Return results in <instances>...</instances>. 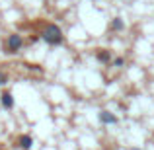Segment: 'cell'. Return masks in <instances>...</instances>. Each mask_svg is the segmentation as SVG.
Wrapping results in <instances>:
<instances>
[{"mask_svg": "<svg viewBox=\"0 0 154 150\" xmlns=\"http://www.w3.org/2000/svg\"><path fill=\"white\" fill-rule=\"evenodd\" d=\"M96 59H98L100 63H103V64H109V63H111V53L105 51V49H100L98 55H96Z\"/></svg>", "mask_w": 154, "mask_h": 150, "instance_id": "6", "label": "cell"}, {"mask_svg": "<svg viewBox=\"0 0 154 150\" xmlns=\"http://www.w3.org/2000/svg\"><path fill=\"white\" fill-rule=\"evenodd\" d=\"M0 103H2L4 109H12V107H14V96H12L10 92H2V96H0Z\"/></svg>", "mask_w": 154, "mask_h": 150, "instance_id": "5", "label": "cell"}, {"mask_svg": "<svg viewBox=\"0 0 154 150\" xmlns=\"http://www.w3.org/2000/svg\"><path fill=\"white\" fill-rule=\"evenodd\" d=\"M26 68H29V70H37V72H41V68H39L37 64H26Z\"/></svg>", "mask_w": 154, "mask_h": 150, "instance_id": "10", "label": "cell"}, {"mask_svg": "<svg viewBox=\"0 0 154 150\" xmlns=\"http://www.w3.org/2000/svg\"><path fill=\"white\" fill-rule=\"evenodd\" d=\"M18 146L22 148V150H31V146H33V139H31L29 135H20Z\"/></svg>", "mask_w": 154, "mask_h": 150, "instance_id": "4", "label": "cell"}, {"mask_svg": "<svg viewBox=\"0 0 154 150\" xmlns=\"http://www.w3.org/2000/svg\"><path fill=\"white\" fill-rule=\"evenodd\" d=\"M113 66H115V68H123V66H125V59H123V57H117V59H113Z\"/></svg>", "mask_w": 154, "mask_h": 150, "instance_id": "8", "label": "cell"}, {"mask_svg": "<svg viewBox=\"0 0 154 150\" xmlns=\"http://www.w3.org/2000/svg\"><path fill=\"white\" fill-rule=\"evenodd\" d=\"M6 82H8V74L6 72H0V86H4Z\"/></svg>", "mask_w": 154, "mask_h": 150, "instance_id": "9", "label": "cell"}, {"mask_svg": "<svg viewBox=\"0 0 154 150\" xmlns=\"http://www.w3.org/2000/svg\"><path fill=\"white\" fill-rule=\"evenodd\" d=\"M131 150H140V148H131Z\"/></svg>", "mask_w": 154, "mask_h": 150, "instance_id": "11", "label": "cell"}, {"mask_svg": "<svg viewBox=\"0 0 154 150\" xmlns=\"http://www.w3.org/2000/svg\"><path fill=\"white\" fill-rule=\"evenodd\" d=\"M41 39L47 43V45H53V47H57V45H60V43L64 41V35H63V29H60L57 23H49V26L43 29V33H41Z\"/></svg>", "mask_w": 154, "mask_h": 150, "instance_id": "1", "label": "cell"}, {"mask_svg": "<svg viewBox=\"0 0 154 150\" xmlns=\"http://www.w3.org/2000/svg\"><path fill=\"white\" fill-rule=\"evenodd\" d=\"M23 47V37L20 33H10L6 39V53L14 55V53H20Z\"/></svg>", "mask_w": 154, "mask_h": 150, "instance_id": "2", "label": "cell"}, {"mask_svg": "<svg viewBox=\"0 0 154 150\" xmlns=\"http://www.w3.org/2000/svg\"><path fill=\"white\" fill-rule=\"evenodd\" d=\"M111 29H113V31H123V29H125L123 18H113V20H111Z\"/></svg>", "mask_w": 154, "mask_h": 150, "instance_id": "7", "label": "cell"}, {"mask_svg": "<svg viewBox=\"0 0 154 150\" xmlns=\"http://www.w3.org/2000/svg\"><path fill=\"white\" fill-rule=\"evenodd\" d=\"M98 119H100V123H103V125H115L117 121V115H113L111 111H107V109H102V111L98 113Z\"/></svg>", "mask_w": 154, "mask_h": 150, "instance_id": "3", "label": "cell"}]
</instances>
